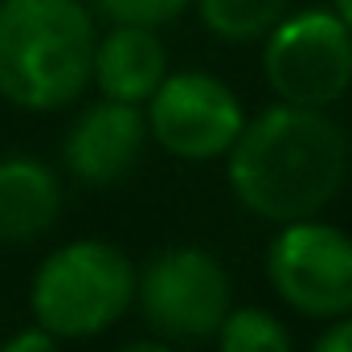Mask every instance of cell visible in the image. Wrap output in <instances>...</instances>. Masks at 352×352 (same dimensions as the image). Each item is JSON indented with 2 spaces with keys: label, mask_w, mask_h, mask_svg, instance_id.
Masks as SVG:
<instances>
[{
  "label": "cell",
  "mask_w": 352,
  "mask_h": 352,
  "mask_svg": "<svg viewBox=\"0 0 352 352\" xmlns=\"http://www.w3.org/2000/svg\"><path fill=\"white\" fill-rule=\"evenodd\" d=\"M115 352H176V344H164V340H156V336H140V340L119 344Z\"/></svg>",
  "instance_id": "16"
},
{
  "label": "cell",
  "mask_w": 352,
  "mask_h": 352,
  "mask_svg": "<svg viewBox=\"0 0 352 352\" xmlns=\"http://www.w3.org/2000/svg\"><path fill=\"white\" fill-rule=\"evenodd\" d=\"M349 180V135L332 111L270 102L226 152L234 201L270 226L320 217Z\"/></svg>",
  "instance_id": "1"
},
{
  "label": "cell",
  "mask_w": 352,
  "mask_h": 352,
  "mask_svg": "<svg viewBox=\"0 0 352 352\" xmlns=\"http://www.w3.org/2000/svg\"><path fill=\"white\" fill-rule=\"evenodd\" d=\"M213 344L217 352H295V336L283 316H274L263 303H234L221 328L213 332Z\"/></svg>",
  "instance_id": "12"
},
{
  "label": "cell",
  "mask_w": 352,
  "mask_h": 352,
  "mask_svg": "<svg viewBox=\"0 0 352 352\" xmlns=\"http://www.w3.org/2000/svg\"><path fill=\"white\" fill-rule=\"evenodd\" d=\"M98 21L87 0H0V98L54 115L90 87Z\"/></svg>",
  "instance_id": "2"
},
{
  "label": "cell",
  "mask_w": 352,
  "mask_h": 352,
  "mask_svg": "<svg viewBox=\"0 0 352 352\" xmlns=\"http://www.w3.org/2000/svg\"><path fill=\"white\" fill-rule=\"evenodd\" d=\"M234 307V278L226 263L192 242L164 246L135 266V307L148 332L164 344L213 340Z\"/></svg>",
  "instance_id": "4"
},
{
  "label": "cell",
  "mask_w": 352,
  "mask_h": 352,
  "mask_svg": "<svg viewBox=\"0 0 352 352\" xmlns=\"http://www.w3.org/2000/svg\"><path fill=\"white\" fill-rule=\"evenodd\" d=\"M328 8L336 12V21H340V25H344V29L352 33V0H332Z\"/></svg>",
  "instance_id": "17"
},
{
  "label": "cell",
  "mask_w": 352,
  "mask_h": 352,
  "mask_svg": "<svg viewBox=\"0 0 352 352\" xmlns=\"http://www.w3.org/2000/svg\"><path fill=\"white\" fill-rule=\"evenodd\" d=\"M148 152V123L140 107L94 98L74 115V123L62 135V164L74 180L90 188L119 184L123 176L140 168Z\"/></svg>",
  "instance_id": "8"
},
{
  "label": "cell",
  "mask_w": 352,
  "mask_h": 352,
  "mask_svg": "<svg viewBox=\"0 0 352 352\" xmlns=\"http://www.w3.org/2000/svg\"><path fill=\"white\" fill-rule=\"evenodd\" d=\"M135 307V258L107 238L54 246L29 278L33 328L54 340H94Z\"/></svg>",
  "instance_id": "3"
},
{
  "label": "cell",
  "mask_w": 352,
  "mask_h": 352,
  "mask_svg": "<svg viewBox=\"0 0 352 352\" xmlns=\"http://www.w3.org/2000/svg\"><path fill=\"white\" fill-rule=\"evenodd\" d=\"M0 352H62V340H54L50 332H41V328H21V332H12L4 344H0Z\"/></svg>",
  "instance_id": "14"
},
{
  "label": "cell",
  "mask_w": 352,
  "mask_h": 352,
  "mask_svg": "<svg viewBox=\"0 0 352 352\" xmlns=\"http://www.w3.org/2000/svg\"><path fill=\"white\" fill-rule=\"evenodd\" d=\"M66 188L54 164L29 152L0 156V246H29L54 234Z\"/></svg>",
  "instance_id": "10"
},
{
  "label": "cell",
  "mask_w": 352,
  "mask_h": 352,
  "mask_svg": "<svg viewBox=\"0 0 352 352\" xmlns=\"http://www.w3.org/2000/svg\"><path fill=\"white\" fill-rule=\"evenodd\" d=\"M94 21H107V25H135V29H164L180 21L192 0H87Z\"/></svg>",
  "instance_id": "13"
},
{
  "label": "cell",
  "mask_w": 352,
  "mask_h": 352,
  "mask_svg": "<svg viewBox=\"0 0 352 352\" xmlns=\"http://www.w3.org/2000/svg\"><path fill=\"white\" fill-rule=\"evenodd\" d=\"M307 352H352V316H340V320L324 324V332L311 340Z\"/></svg>",
  "instance_id": "15"
},
{
  "label": "cell",
  "mask_w": 352,
  "mask_h": 352,
  "mask_svg": "<svg viewBox=\"0 0 352 352\" xmlns=\"http://www.w3.org/2000/svg\"><path fill=\"white\" fill-rule=\"evenodd\" d=\"M209 37L226 45H254L291 12V0H192Z\"/></svg>",
  "instance_id": "11"
},
{
  "label": "cell",
  "mask_w": 352,
  "mask_h": 352,
  "mask_svg": "<svg viewBox=\"0 0 352 352\" xmlns=\"http://www.w3.org/2000/svg\"><path fill=\"white\" fill-rule=\"evenodd\" d=\"M266 283L303 320L352 316V234L328 217L278 226L266 246Z\"/></svg>",
  "instance_id": "6"
},
{
  "label": "cell",
  "mask_w": 352,
  "mask_h": 352,
  "mask_svg": "<svg viewBox=\"0 0 352 352\" xmlns=\"http://www.w3.org/2000/svg\"><path fill=\"white\" fill-rule=\"evenodd\" d=\"M140 111L148 123V144L180 164L226 160L250 119L242 94L209 70H173Z\"/></svg>",
  "instance_id": "7"
},
{
  "label": "cell",
  "mask_w": 352,
  "mask_h": 352,
  "mask_svg": "<svg viewBox=\"0 0 352 352\" xmlns=\"http://www.w3.org/2000/svg\"><path fill=\"white\" fill-rule=\"evenodd\" d=\"M258 45L263 82L274 102L332 111L352 90V33L324 4L287 12Z\"/></svg>",
  "instance_id": "5"
},
{
  "label": "cell",
  "mask_w": 352,
  "mask_h": 352,
  "mask_svg": "<svg viewBox=\"0 0 352 352\" xmlns=\"http://www.w3.org/2000/svg\"><path fill=\"white\" fill-rule=\"evenodd\" d=\"M168 74H173L168 45L156 29H135V25L98 29L90 58V87L98 90V98L144 107Z\"/></svg>",
  "instance_id": "9"
}]
</instances>
